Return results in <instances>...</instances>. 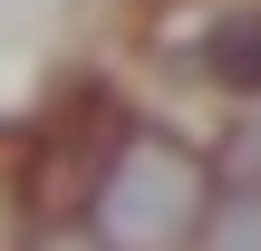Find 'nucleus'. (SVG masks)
<instances>
[{
  "instance_id": "7ed1b4c3",
  "label": "nucleus",
  "mask_w": 261,
  "mask_h": 251,
  "mask_svg": "<svg viewBox=\"0 0 261 251\" xmlns=\"http://www.w3.org/2000/svg\"><path fill=\"white\" fill-rule=\"evenodd\" d=\"M194 251H261V193H252V164L213 174V213H203Z\"/></svg>"
},
{
  "instance_id": "f257e3e1",
  "label": "nucleus",
  "mask_w": 261,
  "mask_h": 251,
  "mask_svg": "<svg viewBox=\"0 0 261 251\" xmlns=\"http://www.w3.org/2000/svg\"><path fill=\"white\" fill-rule=\"evenodd\" d=\"M213 213V155L165 135V126H126L87 184V242L97 251H194Z\"/></svg>"
},
{
  "instance_id": "20e7f679",
  "label": "nucleus",
  "mask_w": 261,
  "mask_h": 251,
  "mask_svg": "<svg viewBox=\"0 0 261 251\" xmlns=\"http://www.w3.org/2000/svg\"><path fill=\"white\" fill-rule=\"evenodd\" d=\"M29 251H97V242H87L77 222H39V232H29Z\"/></svg>"
},
{
  "instance_id": "f03ea898",
  "label": "nucleus",
  "mask_w": 261,
  "mask_h": 251,
  "mask_svg": "<svg viewBox=\"0 0 261 251\" xmlns=\"http://www.w3.org/2000/svg\"><path fill=\"white\" fill-rule=\"evenodd\" d=\"M194 68H203L213 87L252 97V87H261V29H252V10H223V19H203V39H194Z\"/></svg>"
}]
</instances>
